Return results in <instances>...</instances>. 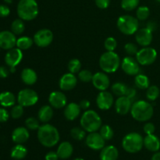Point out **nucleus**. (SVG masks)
<instances>
[{"label": "nucleus", "mask_w": 160, "mask_h": 160, "mask_svg": "<svg viewBox=\"0 0 160 160\" xmlns=\"http://www.w3.org/2000/svg\"><path fill=\"white\" fill-rule=\"evenodd\" d=\"M25 125L26 128L30 131H36L38 130L40 124H39V120L35 118V117H28L26 120H25Z\"/></svg>", "instance_id": "nucleus-40"}, {"label": "nucleus", "mask_w": 160, "mask_h": 160, "mask_svg": "<svg viewBox=\"0 0 160 160\" xmlns=\"http://www.w3.org/2000/svg\"><path fill=\"white\" fill-rule=\"evenodd\" d=\"M34 44V40L28 36H22L19 38L17 40V45L16 46L18 48L23 50H28L31 48Z\"/></svg>", "instance_id": "nucleus-31"}, {"label": "nucleus", "mask_w": 160, "mask_h": 160, "mask_svg": "<svg viewBox=\"0 0 160 160\" xmlns=\"http://www.w3.org/2000/svg\"><path fill=\"white\" fill-rule=\"evenodd\" d=\"M78 84V79L77 77L73 73H64L60 78L59 81V88L62 91H70L74 88Z\"/></svg>", "instance_id": "nucleus-18"}, {"label": "nucleus", "mask_w": 160, "mask_h": 160, "mask_svg": "<svg viewBox=\"0 0 160 160\" xmlns=\"http://www.w3.org/2000/svg\"><path fill=\"white\" fill-rule=\"evenodd\" d=\"M58 156L61 159H67L72 156L73 152V147L70 142H63L60 143L57 148Z\"/></svg>", "instance_id": "nucleus-26"}, {"label": "nucleus", "mask_w": 160, "mask_h": 160, "mask_svg": "<svg viewBox=\"0 0 160 160\" xmlns=\"http://www.w3.org/2000/svg\"><path fill=\"white\" fill-rule=\"evenodd\" d=\"M34 43L40 48H45L52 44L53 41V33L49 29H41L34 34Z\"/></svg>", "instance_id": "nucleus-10"}, {"label": "nucleus", "mask_w": 160, "mask_h": 160, "mask_svg": "<svg viewBox=\"0 0 160 160\" xmlns=\"http://www.w3.org/2000/svg\"><path fill=\"white\" fill-rule=\"evenodd\" d=\"M25 24L22 19H16L11 23V31L15 35H20L24 32Z\"/></svg>", "instance_id": "nucleus-32"}, {"label": "nucleus", "mask_w": 160, "mask_h": 160, "mask_svg": "<svg viewBox=\"0 0 160 160\" xmlns=\"http://www.w3.org/2000/svg\"><path fill=\"white\" fill-rule=\"evenodd\" d=\"M73 160H84V159H82V158H76V159H74Z\"/></svg>", "instance_id": "nucleus-56"}, {"label": "nucleus", "mask_w": 160, "mask_h": 160, "mask_svg": "<svg viewBox=\"0 0 160 160\" xmlns=\"http://www.w3.org/2000/svg\"><path fill=\"white\" fill-rule=\"evenodd\" d=\"M90 105H91L90 102H89L88 99L81 100L79 103L80 107H81V109H83V110H88V108L90 107Z\"/></svg>", "instance_id": "nucleus-52"}, {"label": "nucleus", "mask_w": 160, "mask_h": 160, "mask_svg": "<svg viewBox=\"0 0 160 160\" xmlns=\"http://www.w3.org/2000/svg\"><path fill=\"white\" fill-rule=\"evenodd\" d=\"M70 136L72 138L76 141H82L86 138V131L82 128H72L70 131Z\"/></svg>", "instance_id": "nucleus-36"}, {"label": "nucleus", "mask_w": 160, "mask_h": 160, "mask_svg": "<svg viewBox=\"0 0 160 160\" xmlns=\"http://www.w3.org/2000/svg\"><path fill=\"white\" fill-rule=\"evenodd\" d=\"M9 73H10L9 70L6 67H3V66L0 67V78H6L9 76Z\"/></svg>", "instance_id": "nucleus-51"}, {"label": "nucleus", "mask_w": 160, "mask_h": 160, "mask_svg": "<svg viewBox=\"0 0 160 160\" xmlns=\"http://www.w3.org/2000/svg\"><path fill=\"white\" fill-rule=\"evenodd\" d=\"M10 13V9L6 5H0V17H6Z\"/></svg>", "instance_id": "nucleus-48"}, {"label": "nucleus", "mask_w": 160, "mask_h": 160, "mask_svg": "<svg viewBox=\"0 0 160 160\" xmlns=\"http://www.w3.org/2000/svg\"><path fill=\"white\" fill-rule=\"evenodd\" d=\"M99 134L106 141H109L113 138L114 132L109 125H102L99 129Z\"/></svg>", "instance_id": "nucleus-34"}, {"label": "nucleus", "mask_w": 160, "mask_h": 160, "mask_svg": "<svg viewBox=\"0 0 160 160\" xmlns=\"http://www.w3.org/2000/svg\"><path fill=\"white\" fill-rule=\"evenodd\" d=\"M143 130L146 135L147 134H153L155 131H156V127H155V125L152 123L148 122V123H146L144 125Z\"/></svg>", "instance_id": "nucleus-45"}, {"label": "nucleus", "mask_w": 160, "mask_h": 160, "mask_svg": "<svg viewBox=\"0 0 160 160\" xmlns=\"http://www.w3.org/2000/svg\"><path fill=\"white\" fill-rule=\"evenodd\" d=\"M136 59L142 66H148L152 64L157 58V52L152 47H143L138 50L136 55Z\"/></svg>", "instance_id": "nucleus-9"}, {"label": "nucleus", "mask_w": 160, "mask_h": 160, "mask_svg": "<svg viewBox=\"0 0 160 160\" xmlns=\"http://www.w3.org/2000/svg\"><path fill=\"white\" fill-rule=\"evenodd\" d=\"M117 28L125 35L135 34L138 30V20L131 15H122L117 20Z\"/></svg>", "instance_id": "nucleus-7"}, {"label": "nucleus", "mask_w": 160, "mask_h": 160, "mask_svg": "<svg viewBox=\"0 0 160 160\" xmlns=\"http://www.w3.org/2000/svg\"><path fill=\"white\" fill-rule=\"evenodd\" d=\"M154 109L148 102L139 100L132 104L131 114L133 118L139 122H146L152 117Z\"/></svg>", "instance_id": "nucleus-2"}, {"label": "nucleus", "mask_w": 160, "mask_h": 160, "mask_svg": "<svg viewBox=\"0 0 160 160\" xmlns=\"http://www.w3.org/2000/svg\"><path fill=\"white\" fill-rule=\"evenodd\" d=\"M121 62L118 54L115 52H106L99 59V67L103 72L112 73L117 71L120 67Z\"/></svg>", "instance_id": "nucleus-5"}, {"label": "nucleus", "mask_w": 160, "mask_h": 160, "mask_svg": "<svg viewBox=\"0 0 160 160\" xmlns=\"http://www.w3.org/2000/svg\"><path fill=\"white\" fill-rule=\"evenodd\" d=\"M54 112L53 109L49 105H45L39 109L38 112V119L42 123H47L52 119Z\"/></svg>", "instance_id": "nucleus-25"}, {"label": "nucleus", "mask_w": 160, "mask_h": 160, "mask_svg": "<svg viewBox=\"0 0 160 160\" xmlns=\"http://www.w3.org/2000/svg\"><path fill=\"white\" fill-rule=\"evenodd\" d=\"M125 95L133 102V100H134V98H136V96H137V92H136L135 89L133 88H128V91H127V93Z\"/></svg>", "instance_id": "nucleus-49"}, {"label": "nucleus", "mask_w": 160, "mask_h": 160, "mask_svg": "<svg viewBox=\"0 0 160 160\" xmlns=\"http://www.w3.org/2000/svg\"><path fill=\"white\" fill-rule=\"evenodd\" d=\"M4 2L6 4H11L12 2V0H4Z\"/></svg>", "instance_id": "nucleus-55"}, {"label": "nucleus", "mask_w": 160, "mask_h": 160, "mask_svg": "<svg viewBox=\"0 0 160 160\" xmlns=\"http://www.w3.org/2000/svg\"><path fill=\"white\" fill-rule=\"evenodd\" d=\"M17 98L10 92H3L0 93V105L2 107H12L15 105Z\"/></svg>", "instance_id": "nucleus-28"}, {"label": "nucleus", "mask_w": 160, "mask_h": 160, "mask_svg": "<svg viewBox=\"0 0 160 160\" xmlns=\"http://www.w3.org/2000/svg\"><path fill=\"white\" fill-rule=\"evenodd\" d=\"M152 31L147 28L138 30L135 33V40L139 45L142 47H147L152 42Z\"/></svg>", "instance_id": "nucleus-19"}, {"label": "nucleus", "mask_w": 160, "mask_h": 160, "mask_svg": "<svg viewBox=\"0 0 160 160\" xmlns=\"http://www.w3.org/2000/svg\"><path fill=\"white\" fill-rule=\"evenodd\" d=\"M134 84L135 86L139 89H147L150 86V81L149 78L145 74L142 73H138L135 76L134 78Z\"/></svg>", "instance_id": "nucleus-30"}, {"label": "nucleus", "mask_w": 160, "mask_h": 160, "mask_svg": "<svg viewBox=\"0 0 160 160\" xmlns=\"http://www.w3.org/2000/svg\"><path fill=\"white\" fill-rule=\"evenodd\" d=\"M146 28L153 32V31H155L157 29V23H156V22L154 21V20H150V21H148V23H147Z\"/></svg>", "instance_id": "nucleus-53"}, {"label": "nucleus", "mask_w": 160, "mask_h": 160, "mask_svg": "<svg viewBox=\"0 0 160 160\" xmlns=\"http://www.w3.org/2000/svg\"><path fill=\"white\" fill-rule=\"evenodd\" d=\"M132 104V101L126 95L118 97L115 102L116 112L120 115H126L131 111Z\"/></svg>", "instance_id": "nucleus-20"}, {"label": "nucleus", "mask_w": 160, "mask_h": 160, "mask_svg": "<svg viewBox=\"0 0 160 160\" xmlns=\"http://www.w3.org/2000/svg\"><path fill=\"white\" fill-rule=\"evenodd\" d=\"M93 86L98 91H106L110 85V80L105 72H97L93 74L92 81Z\"/></svg>", "instance_id": "nucleus-17"}, {"label": "nucleus", "mask_w": 160, "mask_h": 160, "mask_svg": "<svg viewBox=\"0 0 160 160\" xmlns=\"http://www.w3.org/2000/svg\"><path fill=\"white\" fill-rule=\"evenodd\" d=\"M0 48H1V47H0Z\"/></svg>", "instance_id": "nucleus-58"}, {"label": "nucleus", "mask_w": 160, "mask_h": 160, "mask_svg": "<svg viewBox=\"0 0 160 160\" xmlns=\"http://www.w3.org/2000/svg\"><path fill=\"white\" fill-rule=\"evenodd\" d=\"M10 155L15 160H21L28 155V149L22 144H17L11 150Z\"/></svg>", "instance_id": "nucleus-29"}, {"label": "nucleus", "mask_w": 160, "mask_h": 160, "mask_svg": "<svg viewBox=\"0 0 160 160\" xmlns=\"http://www.w3.org/2000/svg\"><path fill=\"white\" fill-rule=\"evenodd\" d=\"M9 114L5 108H0V123H5L9 120Z\"/></svg>", "instance_id": "nucleus-47"}, {"label": "nucleus", "mask_w": 160, "mask_h": 160, "mask_svg": "<svg viewBox=\"0 0 160 160\" xmlns=\"http://www.w3.org/2000/svg\"><path fill=\"white\" fill-rule=\"evenodd\" d=\"M45 160H58L59 159V156H58L57 152H48L46 155H45Z\"/></svg>", "instance_id": "nucleus-50"}, {"label": "nucleus", "mask_w": 160, "mask_h": 160, "mask_svg": "<svg viewBox=\"0 0 160 160\" xmlns=\"http://www.w3.org/2000/svg\"><path fill=\"white\" fill-rule=\"evenodd\" d=\"M17 101L18 104L23 107L33 106L38 101V95L37 92L31 88L22 89L17 95Z\"/></svg>", "instance_id": "nucleus-8"}, {"label": "nucleus", "mask_w": 160, "mask_h": 160, "mask_svg": "<svg viewBox=\"0 0 160 160\" xmlns=\"http://www.w3.org/2000/svg\"><path fill=\"white\" fill-rule=\"evenodd\" d=\"M104 47L107 51L114 52L117 47V42L113 37H109L105 40Z\"/></svg>", "instance_id": "nucleus-43"}, {"label": "nucleus", "mask_w": 160, "mask_h": 160, "mask_svg": "<svg viewBox=\"0 0 160 160\" xmlns=\"http://www.w3.org/2000/svg\"><path fill=\"white\" fill-rule=\"evenodd\" d=\"M23 106L21 105H14L12 107V109L10 110V116L12 119H20L23 117Z\"/></svg>", "instance_id": "nucleus-41"}, {"label": "nucleus", "mask_w": 160, "mask_h": 160, "mask_svg": "<svg viewBox=\"0 0 160 160\" xmlns=\"http://www.w3.org/2000/svg\"><path fill=\"white\" fill-rule=\"evenodd\" d=\"M144 146V138L139 133L131 132L124 136L122 140V147L128 153H137Z\"/></svg>", "instance_id": "nucleus-6"}, {"label": "nucleus", "mask_w": 160, "mask_h": 160, "mask_svg": "<svg viewBox=\"0 0 160 160\" xmlns=\"http://www.w3.org/2000/svg\"><path fill=\"white\" fill-rule=\"evenodd\" d=\"M50 106L55 109H62L67 105V98L65 94L60 91H54L48 96Z\"/></svg>", "instance_id": "nucleus-16"}, {"label": "nucleus", "mask_w": 160, "mask_h": 160, "mask_svg": "<svg viewBox=\"0 0 160 160\" xmlns=\"http://www.w3.org/2000/svg\"><path fill=\"white\" fill-rule=\"evenodd\" d=\"M157 2H160V0H156Z\"/></svg>", "instance_id": "nucleus-57"}, {"label": "nucleus", "mask_w": 160, "mask_h": 160, "mask_svg": "<svg viewBox=\"0 0 160 160\" xmlns=\"http://www.w3.org/2000/svg\"><path fill=\"white\" fill-rule=\"evenodd\" d=\"M16 35L9 31H2L0 32V47L4 50H9L15 48L17 45Z\"/></svg>", "instance_id": "nucleus-15"}, {"label": "nucleus", "mask_w": 160, "mask_h": 160, "mask_svg": "<svg viewBox=\"0 0 160 160\" xmlns=\"http://www.w3.org/2000/svg\"><path fill=\"white\" fill-rule=\"evenodd\" d=\"M95 2L97 7L102 9H107L110 4V0H95Z\"/></svg>", "instance_id": "nucleus-46"}, {"label": "nucleus", "mask_w": 160, "mask_h": 160, "mask_svg": "<svg viewBox=\"0 0 160 160\" xmlns=\"http://www.w3.org/2000/svg\"><path fill=\"white\" fill-rule=\"evenodd\" d=\"M22 81L27 85H33L38 81V75L33 69L25 68L22 70L20 74Z\"/></svg>", "instance_id": "nucleus-27"}, {"label": "nucleus", "mask_w": 160, "mask_h": 160, "mask_svg": "<svg viewBox=\"0 0 160 160\" xmlns=\"http://www.w3.org/2000/svg\"><path fill=\"white\" fill-rule=\"evenodd\" d=\"M160 90L156 85H152L147 88L146 97L149 101H156L159 96Z\"/></svg>", "instance_id": "nucleus-35"}, {"label": "nucleus", "mask_w": 160, "mask_h": 160, "mask_svg": "<svg viewBox=\"0 0 160 160\" xmlns=\"http://www.w3.org/2000/svg\"><path fill=\"white\" fill-rule=\"evenodd\" d=\"M114 102L113 95L106 91H102L96 98V105L101 110H108L112 106Z\"/></svg>", "instance_id": "nucleus-13"}, {"label": "nucleus", "mask_w": 160, "mask_h": 160, "mask_svg": "<svg viewBox=\"0 0 160 160\" xmlns=\"http://www.w3.org/2000/svg\"><path fill=\"white\" fill-rule=\"evenodd\" d=\"M92 78H93V74L88 70H82L78 73V78L82 82H90L92 81Z\"/></svg>", "instance_id": "nucleus-42"}, {"label": "nucleus", "mask_w": 160, "mask_h": 160, "mask_svg": "<svg viewBox=\"0 0 160 160\" xmlns=\"http://www.w3.org/2000/svg\"><path fill=\"white\" fill-rule=\"evenodd\" d=\"M38 139L41 145L46 148L54 147L59 141V131L49 123H44L38 130Z\"/></svg>", "instance_id": "nucleus-1"}, {"label": "nucleus", "mask_w": 160, "mask_h": 160, "mask_svg": "<svg viewBox=\"0 0 160 160\" xmlns=\"http://www.w3.org/2000/svg\"><path fill=\"white\" fill-rule=\"evenodd\" d=\"M128 88L122 82H116L112 85V92L117 96L120 97L126 95Z\"/></svg>", "instance_id": "nucleus-33"}, {"label": "nucleus", "mask_w": 160, "mask_h": 160, "mask_svg": "<svg viewBox=\"0 0 160 160\" xmlns=\"http://www.w3.org/2000/svg\"><path fill=\"white\" fill-rule=\"evenodd\" d=\"M124 50L127 54L130 56H136L138 52V47L137 45L132 42H128L124 45Z\"/></svg>", "instance_id": "nucleus-44"}, {"label": "nucleus", "mask_w": 160, "mask_h": 160, "mask_svg": "<svg viewBox=\"0 0 160 160\" xmlns=\"http://www.w3.org/2000/svg\"><path fill=\"white\" fill-rule=\"evenodd\" d=\"M120 65L123 71L130 76H136L140 71V64L133 56H128L123 58Z\"/></svg>", "instance_id": "nucleus-11"}, {"label": "nucleus", "mask_w": 160, "mask_h": 160, "mask_svg": "<svg viewBox=\"0 0 160 160\" xmlns=\"http://www.w3.org/2000/svg\"><path fill=\"white\" fill-rule=\"evenodd\" d=\"M139 5V0H122L121 7L126 11H132L137 9Z\"/></svg>", "instance_id": "nucleus-38"}, {"label": "nucleus", "mask_w": 160, "mask_h": 160, "mask_svg": "<svg viewBox=\"0 0 160 160\" xmlns=\"http://www.w3.org/2000/svg\"><path fill=\"white\" fill-rule=\"evenodd\" d=\"M81 108L80 107L79 104H77L75 102H70L65 106L63 111L64 117L67 120L73 121V120H76L78 117H79V116L81 115Z\"/></svg>", "instance_id": "nucleus-22"}, {"label": "nucleus", "mask_w": 160, "mask_h": 160, "mask_svg": "<svg viewBox=\"0 0 160 160\" xmlns=\"http://www.w3.org/2000/svg\"><path fill=\"white\" fill-rule=\"evenodd\" d=\"M17 11L20 19L25 21H31L38 15V5L36 0H20Z\"/></svg>", "instance_id": "nucleus-3"}, {"label": "nucleus", "mask_w": 160, "mask_h": 160, "mask_svg": "<svg viewBox=\"0 0 160 160\" xmlns=\"http://www.w3.org/2000/svg\"><path fill=\"white\" fill-rule=\"evenodd\" d=\"M144 146L150 152H158L160 148V140L156 135L147 134L144 138Z\"/></svg>", "instance_id": "nucleus-23"}, {"label": "nucleus", "mask_w": 160, "mask_h": 160, "mask_svg": "<svg viewBox=\"0 0 160 160\" xmlns=\"http://www.w3.org/2000/svg\"><path fill=\"white\" fill-rule=\"evenodd\" d=\"M85 143L88 148L92 150H102L106 145V140L102 137L99 133H89L85 138Z\"/></svg>", "instance_id": "nucleus-12"}, {"label": "nucleus", "mask_w": 160, "mask_h": 160, "mask_svg": "<svg viewBox=\"0 0 160 160\" xmlns=\"http://www.w3.org/2000/svg\"><path fill=\"white\" fill-rule=\"evenodd\" d=\"M81 62L78 59H72L68 62L69 72L73 73H78L81 71Z\"/></svg>", "instance_id": "nucleus-39"}, {"label": "nucleus", "mask_w": 160, "mask_h": 160, "mask_svg": "<svg viewBox=\"0 0 160 160\" xmlns=\"http://www.w3.org/2000/svg\"><path fill=\"white\" fill-rule=\"evenodd\" d=\"M152 160H160V152H156L152 157Z\"/></svg>", "instance_id": "nucleus-54"}, {"label": "nucleus", "mask_w": 160, "mask_h": 160, "mask_svg": "<svg viewBox=\"0 0 160 160\" xmlns=\"http://www.w3.org/2000/svg\"><path fill=\"white\" fill-rule=\"evenodd\" d=\"M150 15V9L148 6H142L138 7L136 11V17L139 20H145L148 18Z\"/></svg>", "instance_id": "nucleus-37"}, {"label": "nucleus", "mask_w": 160, "mask_h": 160, "mask_svg": "<svg viewBox=\"0 0 160 160\" xmlns=\"http://www.w3.org/2000/svg\"><path fill=\"white\" fill-rule=\"evenodd\" d=\"M30 133L27 128L18 127L12 133V140L16 144H23L29 139Z\"/></svg>", "instance_id": "nucleus-21"}, {"label": "nucleus", "mask_w": 160, "mask_h": 160, "mask_svg": "<svg viewBox=\"0 0 160 160\" xmlns=\"http://www.w3.org/2000/svg\"><path fill=\"white\" fill-rule=\"evenodd\" d=\"M23 59V52L21 49L17 48L8 50L5 56V62L9 67H16Z\"/></svg>", "instance_id": "nucleus-14"}, {"label": "nucleus", "mask_w": 160, "mask_h": 160, "mask_svg": "<svg viewBox=\"0 0 160 160\" xmlns=\"http://www.w3.org/2000/svg\"><path fill=\"white\" fill-rule=\"evenodd\" d=\"M119 157V151L114 145L105 146L100 152V160H117Z\"/></svg>", "instance_id": "nucleus-24"}, {"label": "nucleus", "mask_w": 160, "mask_h": 160, "mask_svg": "<svg viewBox=\"0 0 160 160\" xmlns=\"http://www.w3.org/2000/svg\"><path fill=\"white\" fill-rule=\"evenodd\" d=\"M81 126L86 132H96L102 127V119L98 113L92 109L84 111L81 117Z\"/></svg>", "instance_id": "nucleus-4"}]
</instances>
